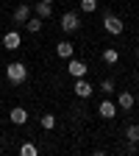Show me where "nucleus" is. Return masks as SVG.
Masks as SVG:
<instances>
[{
  "mask_svg": "<svg viewBox=\"0 0 139 156\" xmlns=\"http://www.w3.org/2000/svg\"><path fill=\"white\" fill-rule=\"evenodd\" d=\"M39 126H42L45 131H53L56 128V114H42L39 117Z\"/></svg>",
  "mask_w": 139,
  "mask_h": 156,
  "instance_id": "nucleus-16",
  "label": "nucleus"
},
{
  "mask_svg": "<svg viewBox=\"0 0 139 156\" xmlns=\"http://www.w3.org/2000/svg\"><path fill=\"white\" fill-rule=\"evenodd\" d=\"M78 28H81V17H78V11H67L61 17V31L64 34H75Z\"/></svg>",
  "mask_w": 139,
  "mask_h": 156,
  "instance_id": "nucleus-3",
  "label": "nucleus"
},
{
  "mask_svg": "<svg viewBox=\"0 0 139 156\" xmlns=\"http://www.w3.org/2000/svg\"><path fill=\"white\" fill-rule=\"evenodd\" d=\"M136 58H139V48H136Z\"/></svg>",
  "mask_w": 139,
  "mask_h": 156,
  "instance_id": "nucleus-22",
  "label": "nucleus"
},
{
  "mask_svg": "<svg viewBox=\"0 0 139 156\" xmlns=\"http://www.w3.org/2000/svg\"><path fill=\"white\" fill-rule=\"evenodd\" d=\"M25 31H28V34H39V31H42V17L31 14V17L25 20Z\"/></svg>",
  "mask_w": 139,
  "mask_h": 156,
  "instance_id": "nucleus-13",
  "label": "nucleus"
},
{
  "mask_svg": "<svg viewBox=\"0 0 139 156\" xmlns=\"http://www.w3.org/2000/svg\"><path fill=\"white\" fill-rule=\"evenodd\" d=\"M33 14L42 17V20H50L53 17V3H42V0H39V3L33 6Z\"/></svg>",
  "mask_w": 139,
  "mask_h": 156,
  "instance_id": "nucleus-11",
  "label": "nucleus"
},
{
  "mask_svg": "<svg viewBox=\"0 0 139 156\" xmlns=\"http://www.w3.org/2000/svg\"><path fill=\"white\" fill-rule=\"evenodd\" d=\"M100 89L103 92H114V81H111V78H103V81H100Z\"/></svg>",
  "mask_w": 139,
  "mask_h": 156,
  "instance_id": "nucleus-19",
  "label": "nucleus"
},
{
  "mask_svg": "<svg viewBox=\"0 0 139 156\" xmlns=\"http://www.w3.org/2000/svg\"><path fill=\"white\" fill-rule=\"evenodd\" d=\"M19 45H23V36H19L17 31H9V34L3 36V48H6V50H19Z\"/></svg>",
  "mask_w": 139,
  "mask_h": 156,
  "instance_id": "nucleus-7",
  "label": "nucleus"
},
{
  "mask_svg": "<svg viewBox=\"0 0 139 156\" xmlns=\"http://www.w3.org/2000/svg\"><path fill=\"white\" fill-rule=\"evenodd\" d=\"M42 3H53V0H42Z\"/></svg>",
  "mask_w": 139,
  "mask_h": 156,
  "instance_id": "nucleus-20",
  "label": "nucleus"
},
{
  "mask_svg": "<svg viewBox=\"0 0 139 156\" xmlns=\"http://www.w3.org/2000/svg\"><path fill=\"white\" fill-rule=\"evenodd\" d=\"M31 17V6H25V3H19L17 9H14V14H11V23L14 25H25V20Z\"/></svg>",
  "mask_w": 139,
  "mask_h": 156,
  "instance_id": "nucleus-6",
  "label": "nucleus"
},
{
  "mask_svg": "<svg viewBox=\"0 0 139 156\" xmlns=\"http://www.w3.org/2000/svg\"><path fill=\"white\" fill-rule=\"evenodd\" d=\"M125 136H128V148L134 151V148H136V142H139V123L128 126V128H125Z\"/></svg>",
  "mask_w": 139,
  "mask_h": 156,
  "instance_id": "nucleus-12",
  "label": "nucleus"
},
{
  "mask_svg": "<svg viewBox=\"0 0 139 156\" xmlns=\"http://www.w3.org/2000/svg\"><path fill=\"white\" fill-rule=\"evenodd\" d=\"M19 153H23V156H36V153H39V148H36V145H31V142H25L23 148H19Z\"/></svg>",
  "mask_w": 139,
  "mask_h": 156,
  "instance_id": "nucleus-17",
  "label": "nucleus"
},
{
  "mask_svg": "<svg viewBox=\"0 0 139 156\" xmlns=\"http://www.w3.org/2000/svg\"><path fill=\"white\" fill-rule=\"evenodd\" d=\"M103 31L106 34H111V36H120L123 31H125V25H123V20L117 17V14H103Z\"/></svg>",
  "mask_w": 139,
  "mask_h": 156,
  "instance_id": "nucleus-2",
  "label": "nucleus"
},
{
  "mask_svg": "<svg viewBox=\"0 0 139 156\" xmlns=\"http://www.w3.org/2000/svg\"><path fill=\"white\" fill-rule=\"evenodd\" d=\"M103 62H106L109 67H114L117 62H120V50H114V48H106V50H103Z\"/></svg>",
  "mask_w": 139,
  "mask_h": 156,
  "instance_id": "nucleus-15",
  "label": "nucleus"
},
{
  "mask_svg": "<svg viewBox=\"0 0 139 156\" xmlns=\"http://www.w3.org/2000/svg\"><path fill=\"white\" fill-rule=\"evenodd\" d=\"M134 101H136V98L131 95V92H120V98H117V109H134Z\"/></svg>",
  "mask_w": 139,
  "mask_h": 156,
  "instance_id": "nucleus-14",
  "label": "nucleus"
},
{
  "mask_svg": "<svg viewBox=\"0 0 139 156\" xmlns=\"http://www.w3.org/2000/svg\"><path fill=\"white\" fill-rule=\"evenodd\" d=\"M97 114H100L103 120H111V117H117V103H111V101H100V106H97Z\"/></svg>",
  "mask_w": 139,
  "mask_h": 156,
  "instance_id": "nucleus-9",
  "label": "nucleus"
},
{
  "mask_svg": "<svg viewBox=\"0 0 139 156\" xmlns=\"http://www.w3.org/2000/svg\"><path fill=\"white\" fill-rule=\"evenodd\" d=\"M136 103H139V92H136Z\"/></svg>",
  "mask_w": 139,
  "mask_h": 156,
  "instance_id": "nucleus-21",
  "label": "nucleus"
},
{
  "mask_svg": "<svg viewBox=\"0 0 139 156\" xmlns=\"http://www.w3.org/2000/svg\"><path fill=\"white\" fill-rule=\"evenodd\" d=\"M9 120H11L14 126H25V123H28V112H25L23 106H14V109L9 112Z\"/></svg>",
  "mask_w": 139,
  "mask_h": 156,
  "instance_id": "nucleus-10",
  "label": "nucleus"
},
{
  "mask_svg": "<svg viewBox=\"0 0 139 156\" xmlns=\"http://www.w3.org/2000/svg\"><path fill=\"white\" fill-rule=\"evenodd\" d=\"M86 70H89V67L81 62V58H67V73H70L72 78H84Z\"/></svg>",
  "mask_w": 139,
  "mask_h": 156,
  "instance_id": "nucleus-5",
  "label": "nucleus"
},
{
  "mask_svg": "<svg viewBox=\"0 0 139 156\" xmlns=\"http://www.w3.org/2000/svg\"><path fill=\"white\" fill-rule=\"evenodd\" d=\"M72 92L78 95V98H81V101H86V98H92V84L86 81V78H75V84H72Z\"/></svg>",
  "mask_w": 139,
  "mask_h": 156,
  "instance_id": "nucleus-4",
  "label": "nucleus"
},
{
  "mask_svg": "<svg viewBox=\"0 0 139 156\" xmlns=\"http://www.w3.org/2000/svg\"><path fill=\"white\" fill-rule=\"evenodd\" d=\"M72 53H75V45L70 42V39H61V42L56 45V56L58 58H72Z\"/></svg>",
  "mask_w": 139,
  "mask_h": 156,
  "instance_id": "nucleus-8",
  "label": "nucleus"
},
{
  "mask_svg": "<svg viewBox=\"0 0 139 156\" xmlns=\"http://www.w3.org/2000/svg\"><path fill=\"white\" fill-rule=\"evenodd\" d=\"M97 9V0H81V11H86V14H92Z\"/></svg>",
  "mask_w": 139,
  "mask_h": 156,
  "instance_id": "nucleus-18",
  "label": "nucleus"
},
{
  "mask_svg": "<svg viewBox=\"0 0 139 156\" xmlns=\"http://www.w3.org/2000/svg\"><path fill=\"white\" fill-rule=\"evenodd\" d=\"M6 78L11 84H23L25 78H28V67L23 64V62H11L9 67H6Z\"/></svg>",
  "mask_w": 139,
  "mask_h": 156,
  "instance_id": "nucleus-1",
  "label": "nucleus"
}]
</instances>
